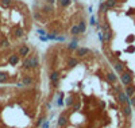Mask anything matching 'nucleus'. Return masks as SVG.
<instances>
[{
    "label": "nucleus",
    "instance_id": "obj_1",
    "mask_svg": "<svg viewBox=\"0 0 135 128\" xmlns=\"http://www.w3.org/2000/svg\"><path fill=\"white\" fill-rule=\"evenodd\" d=\"M50 128H128L130 99L106 57L91 47L56 42L43 51Z\"/></svg>",
    "mask_w": 135,
    "mask_h": 128
},
{
    "label": "nucleus",
    "instance_id": "obj_2",
    "mask_svg": "<svg viewBox=\"0 0 135 128\" xmlns=\"http://www.w3.org/2000/svg\"><path fill=\"white\" fill-rule=\"evenodd\" d=\"M34 27L56 42L81 43L88 30V8L81 0H34Z\"/></svg>",
    "mask_w": 135,
    "mask_h": 128
},
{
    "label": "nucleus",
    "instance_id": "obj_3",
    "mask_svg": "<svg viewBox=\"0 0 135 128\" xmlns=\"http://www.w3.org/2000/svg\"><path fill=\"white\" fill-rule=\"evenodd\" d=\"M49 117L42 86L0 85V128H45Z\"/></svg>",
    "mask_w": 135,
    "mask_h": 128
},
{
    "label": "nucleus",
    "instance_id": "obj_4",
    "mask_svg": "<svg viewBox=\"0 0 135 128\" xmlns=\"http://www.w3.org/2000/svg\"><path fill=\"white\" fill-rule=\"evenodd\" d=\"M43 53L35 43L26 41L0 50L1 86H42Z\"/></svg>",
    "mask_w": 135,
    "mask_h": 128
},
{
    "label": "nucleus",
    "instance_id": "obj_5",
    "mask_svg": "<svg viewBox=\"0 0 135 128\" xmlns=\"http://www.w3.org/2000/svg\"><path fill=\"white\" fill-rule=\"evenodd\" d=\"M34 31L30 4L24 0H0V50L26 42Z\"/></svg>",
    "mask_w": 135,
    "mask_h": 128
}]
</instances>
